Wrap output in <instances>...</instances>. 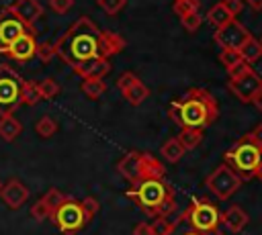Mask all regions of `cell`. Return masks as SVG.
<instances>
[{"instance_id":"obj_33","label":"cell","mask_w":262,"mask_h":235,"mask_svg":"<svg viewBox=\"0 0 262 235\" xmlns=\"http://www.w3.org/2000/svg\"><path fill=\"white\" fill-rule=\"evenodd\" d=\"M55 55H57L55 43H51V41H41V43L37 45V57H39L43 63H49Z\"/></svg>"},{"instance_id":"obj_11","label":"cell","mask_w":262,"mask_h":235,"mask_svg":"<svg viewBox=\"0 0 262 235\" xmlns=\"http://www.w3.org/2000/svg\"><path fill=\"white\" fill-rule=\"evenodd\" d=\"M227 88L231 90V94H233L239 102H244V104H252L254 94L262 88V78L250 67L246 74H242V76H237V78H229Z\"/></svg>"},{"instance_id":"obj_38","label":"cell","mask_w":262,"mask_h":235,"mask_svg":"<svg viewBox=\"0 0 262 235\" xmlns=\"http://www.w3.org/2000/svg\"><path fill=\"white\" fill-rule=\"evenodd\" d=\"M74 6V0H49V8L55 14H66Z\"/></svg>"},{"instance_id":"obj_41","label":"cell","mask_w":262,"mask_h":235,"mask_svg":"<svg viewBox=\"0 0 262 235\" xmlns=\"http://www.w3.org/2000/svg\"><path fill=\"white\" fill-rule=\"evenodd\" d=\"M252 104H254V106H256V108L262 112V88H260V90L254 94V98H252Z\"/></svg>"},{"instance_id":"obj_36","label":"cell","mask_w":262,"mask_h":235,"mask_svg":"<svg viewBox=\"0 0 262 235\" xmlns=\"http://www.w3.org/2000/svg\"><path fill=\"white\" fill-rule=\"evenodd\" d=\"M31 217L37 219V221H43V219H49L51 217V208L47 206V202L43 198H39L33 206H31Z\"/></svg>"},{"instance_id":"obj_16","label":"cell","mask_w":262,"mask_h":235,"mask_svg":"<svg viewBox=\"0 0 262 235\" xmlns=\"http://www.w3.org/2000/svg\"><path fill=\"white\" fill-rule=\"evenodd\" d=\"M12 8L14 14H18L29 27L35 29V22L43 16V6L37 0H14L12 4H8Z\"/></svg>"},{"instance_id":"obj_14","label":"cell","mask_w":262,"mask_h":235,"mask_svg":"<svg viewBox=\"0 0 262 235\" xmlns=\"http://www.w3.org/2000/svg\"><path fill=\"white\" fill-rule=\"evenodd\" d=\"M0 198H2V202H4L8 208L16 210V208H20V206L27 202V198H29V188H27L20 180L12 178V180H8V182L2 186Z\"/></svg>"},{"instance_id":"obj_27","label":"cell","mask_w":262,"mask_h":235,"mask_svg":"<svg viewBox=\"0 0 262 235\" xmlns=\"http://www.w3.org/2000/svg\"><path fill=\"white\" fill-rule=\"evenodd\" d=\"M178 139L186 149H194L203 141V129H180Z\"/></svg>"},{"instance_id":"obj_29","label":"cell","mask_w":262,"mask_h":235,"mask_svg":"<svg viewBox=\"0 0 262 235\" xmlns=\"http://www.w3.org/2000/svg\"><path fill=\"white\" fill-rule=\"evenodd\" d=\"M39 92H41L43 100H53L61 92V88H59V84L53 78H45V80L39 82Z\"/></svg>"},{"instance_id":"obj_42","label":"cell","mask_w":262,"mask_h":235,"mask_svg":"<svg viewBox=\"0 0 262 235\" xmlns=\"http://www.w3.org/2000/svg\"><path fill=\"white\" fill-rule=\"evenodd\" d=\"M252 10H262V0H244Z\"/></svg>"},{"instance_id":"obj_23","label":"cell","mask_w":262,"mask_h":235,"mask_svg":"<svg viewBox=\"0 0 262 235\" xmlns=\"http://www.w3.org/2000/svg\"><path fill=\"white\" fill-rule=\"evenodd\" d=\"M237 51H239V55L244 57V61H248V63L252 65L254 61H258V59L262 57V43H260V39H256V37L252 35Z\"/></svg>"},{"instance_id":"obj_12","label":"cell","mask_w":262,"mask_h":235,"mask_svg":"<svg viewBox=\"0 0 262 235\" xmlns=\"http://www.w3.org/2000/svg\"><path fill=\"white\" fill-rule=\"evenodd\" d=\"M117 88H119V92L125 96V100H127L129 104H133V106H139V104L149 96L147 86H145L133 72L121 74L119 80H117Z\"/></svg>"},{"instance_id":"obj_30","label":"cell","mask_w":262,"mask_h":235,"mask_svg":"<svg viewBox=\"0 0 262 235\" xmlns=\"http://www.w3.org/2000/svg\"><path fill=\"white\" fill-rule=\"evenodd\" d=\"M35 131H37L39 137L47 139V137L55 135V131H57V123H55L51 116H41V119L35 123Z\"/></svg>"},{"instance_id":"obj_19","label":"cell","mask_w":262,"mask_h":235,"mask_svg":"<svg viewBox=\"0 0 262 235\" xmlns=\"http://www.w3.org/2000/svg\"><path fill=\"white\" fill-rule=\"evenodd\" d=\"M168 235H225V233L221 229H217V231H201V229H194L182 217V213H180L176 219H172V231Z\"/></svg>"},{"instance_id":"obj_32","label":"cell","mask_w":262,"mask_h":235,"mask_svg":"<svg viewBox=\"0 0 262 235\" xmlns=\"http://www.w3.org/2000/svg\"><path fill=\"white\" fill-rule=\"evenodd\" d=\"M199 8H201V0H174V4H172V10L178 16H184V14H190V12H199Z\"/></svg>"},{"instance_id":"obj_25","label":"cell","mask_w":262,"mask_h":235,"mask_svg":"<svg viewBox=\"0 0 262 235\" xmlns=\"http://www.w3.org/2000/svg\"><path fill=\"white\" fill-rule=\"evenodd\" d=\"M184 151H186V147L180 143V139L178 137H172V139H168L164 145H162V157L166 159V161H172V163H176L182 155H184Z\"/></svg>"},{"instance_id":"obj_28","label":"cell","mask_w":262,"mask_h":235,"mask_svg":"<svg viewBox=\"0 0 262 235\" xmlns=\"http://www.w3.org/2000/svg\"><path fill=\"white\" fill-rule=\"evenodd\" d=\"M219 61H221L223 67L229 72V69H233L235 65H239V63L244 61V57L239 55L237 49H221V53H219Z\"/></svg>"},{"instance_id":"obj_5","label":"cell","mask_w":262,"mask_h":235,"mask_svg":"<svg viewBox=\"0 0 262 235\" xmlns=\"http://www.w3.org/2000/svg\"><path fill=\"white\" fill-rule=\"evenodd\" d=\"M96 210H98V200L96 198L86 196L82 200H76V198L68 196V200L59 208H55L49 219L53 221V225L63 235H76L92 221Z\"/></svg>"},{"instance_id":"obj_22","label":"cell","mask_w":262,"mask_h":235,"mask_svg":"<svg viewBox=\"0 0 262 235\" xmlns=\"http://www.w3.org/2000/svg\"><path fill=\"white\" fill-rule=\"evenodd\" d=\"M20 131L23 125L14 119V114H0V137L4 141H14Z\"/></svg>"},{"instance_id":"obj_40","label":"cell","mask_w":262,"mask_h":235,"mask_svg":"<svg viewBox=\"0 0 262 235\" xmlns=\"http://www.w3.org/2000/svg\"><path fill=\"white\" fill-rule=\"evenodd\" d=\"M133 235H154V231H151V223L139 221V223L133 227Z\"/></svg>"},{"instance_id":"obj_2","label":"cell","mask_w":262,"mask_h":235,"mask_svg":"<svg viewBox=\"0 0 262 235\" xmlns=\"http://www.w3.org/2000/svg\"><path fill=\"white\" fill-rule=\"evenodd\" d=\"M168 116L180 129H207L219 116L215 96L205 88H190L168 104Z\"/></svg>"},{"instance_id":"obj_9","label":"cell","mask_w":262,"mask_h":235,"mask_svg":"<svg viewBox=\"0 0 262 235\" xmlns=\"http://www.w3.org/2000/svg\"><path fill=\"white\" fill-rule=\"evenodd\" d=\"M35 33L33 27H29L18 14L12 12L10 6H4L0 10V47H6L10 45L12 41H16L20 35L25 33Z\"/></svg>"},{"instance_id":"obj_24","label":"cell","mask_w":262,"mask_h":235,"mask_svg":"<svg viewBox=\"0 0 262 235\" xmlns=\"http://www.w3.org/2000/svg\"><path fill=\"white\" fill-rule=\"evenodd\" d=\"M80 90L84 92L86 98H90V100H98V98L106 92V84L102 82V78H88V80H82Z\"/></svg>"},{"instance_id":"obj_15","label":"cell","mask_w":262,"mask_h":235,"mask_svg":"<svg viewBox=\"0 0 262 235\" xmlns=\"http://www.w3.org/2000/svg\"><path fill=\"white\" fill-rule=\"evenodd\" d=\"M141 155H143V151H129L117 163L119 176L125 178L129 184H135L141 180Z\"/></svg>"},{"instance_id":"obj_45","label":"cell","mask_w":262,"mask_h":235,"mask_svg":"<svg viewBox=\"0 0 262 235\" xmlns=\"http://www.w3.org/2000/svg\"><path fill=\"white\" fill-rule=\"evenodd\" d=\"M2 186H4V182H2V180H0V192H2Z\"/></svg>"},{"instance_id":"obj_20","label":"cell","mask_w":262,"mask_h":235,"mask_svg":"<svg viewBox=\"0 0 262 235\" xmlns=\"http://www.w3.org/2000/svg\"><path fill=\"white\" fill-rule=\"evenodd\" d=\"M166 176V168L162 161L156 159V155L145 153L141 155V178H164Z\"/></svg>"},{"instance_id":"obj_37","label":"cell","mask_w":262,"mask_h":235,"mask_svg":"<svg viewBox=\"0 0 262 235\" xmlns=\"http://www.w3.org/2000/svg\"><path fill=\"white\" fill-rule=\"evenodd\" d=\"M180 22H182L184 31H188V33H194V31L201 27L203 18H201V14H199V12H190V14H184V16H180Z\"/></svg>"},{"instance_id":"obj_7","label":"cell","mask_w":262,"mask_h":235,"mask_svg":"<svg viewBox=\"0 0 262 235\" xmlns=\"http://www.w3.org/2000/svg\"><path fill=\"white\" fill-rule=\"evenodd\" d=\"M182 217L194 229H201V231H217L223 225V221H221L223 213L207 198H192L190 204L182 210Z\"/></svg>"},{"instance_id":"obj_31","label":"cell","mask_w":262,"mask_h":235,"mask_svg":"<svg viewBox=\"0 0 262 235\" xmlns=\"http://www.w3.org/2000/svg\"><path fill=\"white\" fill-rule=\"evenodd\" d=\"M43 200L47 202V206L51 208V213L55 210V208H59L66 200H68V194H63L61 190H57V188H49L45 194H43Z\"/></svg>"},{"instance_id":"obj_39","label":"cell","mask_w":262,"mask_h":235,"mask_svg":"<svg viewBox=\"0 0 262 235\" xmlns=\"http://www.w3.org/2000/svg\"><path fill=\"white\" fill-rule=\"evenodd\" d=\"M221 2H223V4L229 8V12H231L233 16H237V14L244 10V4H246L244 0H221Z\"/></svg>"},{"instance_id":"obj_10","label":"cell","mask_w":262,"mask_h":235,"mask_svg":"<svg viewBox=\"0 0 262 235\" xmlns=\"http://www.w3.org/2000/svg\"><path fill=\"white\" fill-rule=\"evenodd\" d=\"M252 37V33L237 20H229L227 25L219 27L215 33H213V41L221 47V49H239L248 39Z\"/></svg>"},{"instance_id":"obj_13","label":"cell","mask_w":262,"mask_h":235,"mask_svg":"<svg viewBox=\"0 0 262 235\" xmlns=\"http://www.w3.org/2000/svg\"><path fill=\"white\" fill-rule=\"evenodd\" d=\"M37 39H35V33H25L20 35L16 41H12L10 45L6 47H0V53L2 55H8L10 59L14 61H29L31 57L37 55Z\"/></svg>"},{"instance_id":"obj_44","label":"cell","mask_w":262,"mask_h":235,"mask_svg":"<svg viewBox=\"0 0 262 235\" xmlns=\"http://www.w3.org/2000/svg\"><path fill=\"white\" fill-rule=\"evenodd\" d=\"M256 178L262 182V166H260V170H258V174H256Z\"/></svg>"},{"instance_id":"obj_35","label":"cell","mask_w":262,"mask_h":235,"mask_svg":"<svg viewBox=\"0 0 262 235\" xmlns=\"http://www.w3.org/2000/svg\"><path fill=\"white\" fill-rule=\"evenodd\" d=\"M96 4H98L106 14L115 16V14H119V12L125 8L127 0H96Z\"/></svg>"},{"instance_id":"obj_34","label":"cell","mask_w":262,"mask_h":235,"mask_svg":"<svg viewBox=\"0 0 262 235\" xmlns=\"http://www.w3.org/2000/svg\"><path fill=\"white\" fill-rule=\"evenodd\" d=\"M151 231H154V235H168L172 231V219L170 217H156L151 221Z\"/></svg>"},{"instance_id":"obj_6","label":"cell","mask_w":262,"mask_h":235,"mask_svg":"<svg viewBox=\"0 0 262 235\" xmlns=\"http://www.w3.org/2000/svg\"><path fill=\"white\" fill-rule=\"evenodd\" d=\"M23 84L18 72L8 63L0 65V114H12L23 104Z\"/></svg>"},{"instance_id":"obj_4","label":"cell","mask_w":262,"mask_h":235,"mask_svg":"<svg viewBox=\"0 0 262 235\" xmlns=\"http://www.w3.org/2000/svg\"><path fill=\"white\" fill-rule=\"evenodd\" d=\"M223 161L242 178L252 180L256 178L260 166H262V143L250 133L242 135L223 155Z\"/></svg>"},{"instance_id":"obj_26","label":"cell","mask_w":262,"mask_h":235,"mask_svg":"<svg viewBox=\"0 0 262 235\" xmlns=\"http://www.w3.org/2000/svg\"><path fill=\"white\" fill-rule=\"evenodd\" d=\"M41 98V92H39V82H31V80H25L23 84V104L27 106H35Z\"/></svg>"},{"instance_id":"obj_1","label":"cell","mask_w":262,"mask_h":235,"mask_svg":"<svg viewBox=\"0 0 262 235\" xmlns=\"http://www.w3.org/2000/svg\"><path fill=\"white\" fill-rule=\"evenodd\" d=\"M127 47L123 35L100 29L92 18L80 16L55 41L57 57L72 69L90 59H108Z\"/></svg>"},{"instance_id":"obj_43","label":"cell","mask_w":262,"mask_h":235,"mask_svg":"<svg viewBox=\"0 0 262 235\" xmlns=\"http://www.w3.org/2000/svg\"><path fill=\"white\" fill-rule=\"evenodd\" d=\"M252 135H254V137H256V139L262 143V123H260V125H256V127L252 129Z\"/></svg>"},{"instance_id":"obj_3","label":"cell","mask_w":262,"mask_h":235,"mask_svg":"<svg viewBox=\"0 0 262 235\" xmlns=\"http://www.w3.org/2000/svg\"><path fill=\"white\" fill-rule=\"evenodd\" d=\"M125 196L139 206L147 217H170L176 210L174 188L164 178H141L139 182L131 184Z\"/></svg>"},{"instance_id":"obj_46","label":"cell","mask_w":262,"mask_h":235,"mask_svg":"<svg viewBox=\"0 0 262 235\" xmlns=\"http://www.w3.org/2000/svg\"><path fill=\"white\" fill-rule=\"evenodd\" d=\"M260 43H262V39H260Z\"/></svg>"},{"instance_id":"obj_18","label":"cell","mask_w":262,"mask_h":235,"mask_svg":"<svg viewBox=\"0 0 262 235\" xmlns=\"http://www.w3.org/2000/svg\"><path fill=\"white\" fill-rule=\"evenodd\" d=\"M74 72L82 80H88V78H104L111 72V63H108V59H90V61L74 67Z\"/></svg>"},{"instance_id":"obj_21","label":"cell","mask_w":262,"mask_h":235,"mask_svg":"<svg viewBox=\"0 0 262 235\" xmlns=\"http://www.w3.org/2000/svg\"><path fill=\"white\" fill-rule=\"evenodd\" d=\"M235 16L229 12V8L223 4V2H217V4H213L211 8H209V12H207V20L215 27V29H219V27H223V25H227L229 20H233Z\"/></svg>"},{"instance_id":"obj_8","label":"cell","mask_w":262,"mask_h":235,"mask_svg":"<svg viewBox=\"0 0 262 235\" xmlns=\"http://www.w3.org/2000/svg\"><path fill=\"white\" fill-rule=\"evenodd\" d=\"M242 178L225 163L221 161V166H217L207 178H205V186L219 198V200H227L231 198L239 188H242Z\"/></svg>"},{"instance_id":"obj_17","label":"cell","mask_w":262,"mask_h":235,"mask_svg":"<svg viewBox=\"0 0 262 235\" xmlns=\"http://www.w3.org/2000/svg\"><path fill=\"white\" fill-rule=\"evenodd\" d=\"M221 221H223V227L225 229H229L231 233H239L246 225H248V221H250V217H248V213L242 208V206H229L227 210H223V217H221Z\"/></svg>"}]
</instances>
